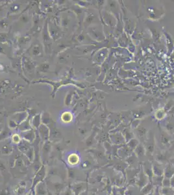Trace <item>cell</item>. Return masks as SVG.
<instances>
[{"mask_svg": "<svg viewBox=\"0 0 174 195\" xmlns=\"http://www.w3.org/2000/svg\"><path fill=\"white\" fill-rule=\"evenodd\" d=\"M48 188L51 191V193L54 195L61 194L64 190V185L63 183L59 182H51L48 181L46 182Z\"/></svg>", "mask_w": 174, "mask_h": 195, "instance_id": "cell-1", "label": "cell"}, {"mask_svg": "<svg viewBox=\"0 0 174 195\" xmlns=\"http://www.w3.org/2000/svg\"><path fill=\"white\" fill-rule=\"evenodd\" d=\"M45 175H46V171L44 170V168L42 167L40 169V170L38 172L37 174L36 175V177H35V178H34V182L36 181V182L33 183L34 185H37L38 183H39L40 181L42 180V179L44 178Z\"/></svg>", "mask_w": 174, "mask_h": 195, "instance_id": "cell-2", "label": "cell"}, {"mask_svg": "<svg viewBox=\"0 0 174 195\" xmlns=\"http://www.w3.org/2000/svg\"><path fill=\"white\" fill-rule=\"evenodd\" d=\"M36 191L38 195H46V185L44 183H40V184L37 185Z\"/></svg>", "mask_w": 174, "mask_h": 195, "instance_id": "cell-3", "label": "cell"}, {"mask_svg": "<svg viewBox=\"0 0 174 195\" xmlns=\"http://www.w3.org/2000/svg\"><path fill=\"white\" fill-rule=\"evenodd\" d=\"M68 161L70 165H76L79 161V158L76 154H72L68 158Z\"/></svg>", "mask_w": 174, "mask_h": 195, "instance_id": "cell-4", "label": "cell"}, {"mask_svg": "<svg viewBox=\"0 0 174 195\" xmlns=\"http://www.w3.org/2000/svg\"><path fill=\"white\" fill-rule=\"evenodd\" d=\"M164 116V113L163 110H158V111H157L156 117L158 118V119H162V118H163Z\"/></svg>", "mask_w": 174, "mask_h": 195, "instance_id": "cell-5", "label": "cell"}, {"mask_svg": "<svg viewBox=\"0 0 174 195\" xmlns=\"http://www.w3.org/2000/svg\"><path fill=\"white\" fill-rule=\"evenodd\" d=\"M63 195H73L72 194V191L70 189H64L63 191V193H61Z\"/></svg>", "mask_w": 174, "mask_h": 195, "instance_id": "cell-6", "label": "cell"}, {"mask_svg": "<svg viewBox=\"0 0 174 195\" xmlns=\"http://www.w3.org/2000/svg\"></svg>", "mask_w": 174, "mask_h": 195, "instance_id": "cell-7", "label": "cell"}]
</instances>
